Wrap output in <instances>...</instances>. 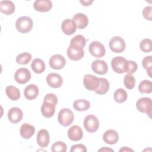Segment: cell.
I'll list each match as a JSON object with an SVG mask.
<instances>
[{
  "mask_svg": "<svg viewBox=\"0 0 152 152\" xmlns=\"http://www.w3.org/2000/svg\"><path fill=\"white\" fill-rule=\"evenodd\" d=\"M0 10L5 15H11L15 11V5L11 1H2L0 2Z\"/></svg>",
  "mask_w": 152,
  "mask_h": 152,
  "instance_id": "obj_24",
  "label": "cell"
},
{
  "mask_svg": "<svg viewBox=\"0 0 152 152\" xmlns=\"http://www.w3.org/2000/svg\"><path fill=\"white\" fill-rule=\"evenodd\" d=\"M37 142L42 148H46L49 144L50 137L48 131L45 129L39 130L37 134Z\"/></svg>",
  "mask_w": 152,
  "mask_h": 152,
  "instance_id": "obj_13",
  "label": "cell"
},
{
  "mask_svg": "<svg viewBox=\"0 0 152 152\" xmlns=\"http://www.w3.org/2000/svg\"><path fill=\"white\" fill-rule=\"evenodd\" d=\"M83 84L87 90L95 91L99 87V78L91 74H86L83 78Z\"/></svg>",
  "mask_w": 152,
  "mask_h": 152,
  "instance_id": "obj_8",
  "label": "cell"
},
{
  "mask_svg": "<svg viewBox=\"0 0 152 152\" xmlns=\"http://www.w3.org/2000/svg\"><path fill=\"white\" fill-rule=\"evenodd\" d=\"M109 47L111 50L115 53H121L126 47L125 40L120 36H116L112 37L109 42Z\"/></svg>",
  "mask_w": 152,
  "mask_h": 152,
  "instance_id": "obj_6",
  "label": "cell"
},
{
  "mask_svg": "<svg viewBox=\"0 0 152 152\" xmlns=\"http://www.w3.org/2000/svg\"><path fill=\"white\" fill-rule=\"evenodd\" d=\"M140 49L145 52L148 53L151 51V40L150 39H144L142 40L140 43Z\"/></svg>",
  "mask_w": 152,
  "mask_h": 152,
  "instance_id": "obj_35",
  "label": "cell"
},
{
  "mask_svg": "<svg viewBox=\"0 0 152 152\" xmlns=\"http://www.w3.org/2000/svg\"><path fill=\"white\" fill-rule=\"evenodd\" d=\"M58 120L61 125L68 126L70 125L74 121V113L71 109L64 108L59 111Z\"/></svg>",
  "mask_w": 152,
  "mask_h": 152,
  "instance_id": "obj_2",
  "label": "cell"
},
{
  "mask_svg": "<svg viewBox=\"0 0 152 152\" xmlns=\"http://www.w3.org/2000/svg\"><path fill=\"white\" fill-rule=\"evenodd\" d=\"M35 10L39 12H48L52 7V3L50 0H36L33 4Z\"/></svg>",
  "mask_w": 152,
  "mask_h": 152,
  "instance_id": "obj_17",
  "label": "cell"
},
{
  "mask_svg": "<svg viewBox=\"0 0 152 152\" xmlns=\"http://www.w3.org/2000/svg\"><path fill=\"white\" fill-rule=\"evenodd\" d=\"M128 97L127 93L123 88H118L117 89L113 94V98L115 102L119 103H122L125 102Z\"/></svg>",
  "mask_w": 152,
  "mask_h": 152,
  "instance_id": "obj_30",
  "label": "cell"
},
{
  "mask_svg": "<svg viewBox=\"0 0 152 152\" xmlns=\"http://www.w3.org/2000/svg\"><path fill=\"white\" fill-rule=\"evenodd\" d=\"M66 150V145L62 141L55 142L51 147V150L53 152H65Z\"/></svg>",
  "mask_w": 152,
  "mask_h": 152,
  "instance_id": "obj_36",
  "label": "cell"
},
{
  "mask_svg": "<svg viewBox=\"0 0 152 152\" xmlns=\"http://www.w3.org/2000/svg\"><path fill=\"white\" fill-rule=\"evenodd\" d=\"M46 82L50 87L57 88L62 86L63 83V79L59 74L52 72L47 75Z\"/></svg>",
  "mask_w": 152,
  "mask_h": 152,
  "instance_id": "obj_11",
  "label": "cell"
},
{
  "mask_svg": "<svg viewBox=\"0 0 152 152\" xmlns=\"http://www.w3.org/2000/svg\"><path fill=\"white\" fill-rule=\"evenodd\" d=\"M138 90L141 93H151L152 91V83L151 81L144 80L140 82Z\"/></svg>",
  "mask_w": 152,
  "mask_h": 152,
  "instance_id": "obj_31",
  "label": "cell"
},
{
  "mask_svg": "<svg viewBox=\"0 0 152 152\" xmlns=\"http://www.w3.org/2000/svg\"><path fill=\"white\" fill-rule=\"evenodd\" d=\"M55 112V106L51 103L43 102L41 107V112L44 117L49 118L53 116Z\"/></svg>",
  "mask_w": 152,
  "mask_h": 152,
  "instance_id": "obj_23",
  "label": "cell"
},
{
  "mask_svg": "<svg viewBox=\"0 0 152 152\" xmlns=\"http://www.w3.org/2000/svg\"><path fill=\"white\" fill-rule=\"evenodd\" d=\"M66 61L65 58L59 54L52 55L49 59V64L50 66L55 69H61L65 65Z\"/></svg>",
  "mask_w": 152,
  "mask_h": 152,
  "instance_id": "obj_10",
  "label": "cell"
},
{
  "mask_svg": "<svg viewBox=\"0 0 152 152\" xmlns=\"http://www.w3.org/2000/svg\"><path fill=\"white\" fill-rule=\"evenodd\" d=\"M142 65L144 68L147 70V72L150 77H151L152 71V56H148L143 58L142 61Z\"/></svg>",
  "mask_w": 152,
  "mask_h": 152,
  "instance_id": "obj_33",
  "label": "cell"
},
{
  "mask_svg": "<svg viewBox=\"0 0 152 152\" xmlns=\"http://www.w3.org/2000/svg\"><path fill=\"white\" fill-rule=\"evenodd\" d=\"M91 69L95 73L97 74L104 75L107 73L108 71V66L105 61L97 59L92 62Z\"/></svg>",
  "mask_w": 152,
  "mask_h": 152,
  "instance_id": "obj_12",
  "label": "cell"
},
{
  "mask_svg": "<svg viewBox=\"0 0 152 152\" xmlns=\"http://www.w3.org/2000/svg\"><path fill=\"white\" fill-rule=\"evenodd\" d=\"M88 50L95 58H102L106 54L104 46L98 41L92 42L88 46Z\"/></svg>",
  "mask_w": 152,
  "mask_h": 152,
  "instance_id": "obj_7",
  "label": "cell"
},
{
  "mask_svg": "<svg viewBox=\"0 0 152 152\" xmlns=\"http://www.w3.org/2000/svg\"><path fill=\"white\" fill-rule=\"evenodd\" d=\"M73 20L80 29H84L88 24V18L87 16L83 13H77L73 17Z\"/></svg>",
  "mask_w": 152,
  "mask_h": 152,
  "instance_id": "obj_20",
  "label": "cell"
},
{
  "mask_svg": "<svg viewBox=\"0 0 152 152\" xmlns=\"http://www.w3.org/2000/svg\"><path fill=\"white\" fill-rule=\"evenodd\" d=\"M67 134L69 140L73 141H77L82 139L83 132L80 126L78 125H73L69 128Z\"/></svg>",
  "mask_w": 152,
  "mask_h": 152,
  "instance_id": "obj_16",
  "label": "cell"
},
{
  "mask_svg": "<svg viewBox=\"0 0 152 152\" xmlns=\"http://www.w3.org/2000/svg\"><path fill=\"white\" fill-rule=\"evenodd\" d=\"M67 55L68 58L72 61H79L83 58L84 55V52L83 49H78L72 48L70 46L67 49Z\"/></svg>",
  "mask_w": 152,
  "mask_h": 152,
  "instance_id": "obj_21",
  "label": "cell"
},
{
  "mask_svg": "<svg viewBox=\"0 0 152 152\" xmlns=\"http://www.w3.org/2000/svg\"><path fill=\"white\" fill-rule=\"evenodd\" d=\"M43 102H47L51 103L56 106L58 103V98L55 94L49 93V94H47L45 96V97L43 99Z\"/></svg>",
  "mask_w": 152,
  "mask_h": 152,
  "instance_id": "obj_38",
  "label": "cell"
},
{
  "mask_svg": "<svg viewBox=\"0 0 152 152\" xmlns=\"http://www.w3.org/2000/svg\"><path fill=\"white\" fill-rule=\"evenodd\" d=\"M14 78L18 83L24 84L30 80L31 73L28 69L26 68H20L16 71L14 75Z\"/></svg>",
  "mask_w": 152,
  "mask_h": 152,
  "instance_id": "obj_9",
  "label": "cell"
},
{
  "mask_svg": "<svg viewBox=\"0 0 152 152\" xmlns=\"http://www.w3.org/2000/svg\"><path fill=\"white\" fill-rule=\"evenodd\" d=\"M5 93L8 97L12 100H17L20 98V91L13 86H9L6 87Z\"/></svg>",
  "mask_w": 152,
  "mask_h": 152,
  "instance_id": "obj_27",
  "label": "cell"
},
{
  "mask_svg": "<svg viewBox=\"0 0 152 152\" xmlns=\"http://www.w3.org/2000/svg\"><path fill=\"white\" fill-rule=\"evenodd\" d=\"M138 66L135 62L132 61H127L126 62V71L128 74L134 73L137 69Z\"/></svg>",
  "mask_w": 152,
  "mask_h": 152,
  "instance_id": "obj_37",
  "label": "cell"
},
{
  "mask_svg": "<svg viewBox=\"0 0 152 152\" xmlns=\"http://www.w3.org/2000/svg\"><path fill=\"white\" fill-rule=\"evenodd\" d=\"M31 67L35 73L41 74L45 71L46 65L43 60L39 58H36L31 62Z\"/></svg>",
  "mask_w": 152,
  "mask_h": 152,
  "instance_id": "obj_26",
  "label": "cell"
},
{
  "mask_svg": "<svg viewBox=\"0 0 152 152\" xmlns=\"http://www.w3.org/2000/svg\"><path fill=\"white\" fill-rule=\"evenodd\" d=\"M23 115L21 110L17 107H12L8 112V120L12 124L20 122L23 118Z\"/></svg>",
  "mask_w": 152,
  "mask_h": 152,
  "instance_id": "obj_15",
  "label": "cell"
},
{
  "mask_svg": "<svg viewBox=\"0 0 152 152\" xmlns=\"http://www.w3.org/2000/svg\"><path fill=\"white\" fill-rule=\"evenodd\" d=\"M127 60L122 56L114 57L111 61L112 69L116 73L122 74L126 71Z\"/></svg>",
  "mask_w": 152,
  "mask_h": 152,
  "instance_id": "obj_5",
  "label": "cell"
},
{
  "mask_svg": "<svg viewBox=\"0 0 152 152\" xmlns=\"http://www.w3.org/2000/svg\"><path fill=\"white\" fill-rule=\"evenodd\" d=\"M73 107L77 111H85L90 108V103L87 100L78 99L74 102Z\"/></svg>",
  "mask_w": 152,
  "mask_h": 152,
  "instance_id": "obj_29",
  "label": "cell"
},
{
  "mask_svg": "<svg viewBox=\"0 0 152 152\" xmlns=\"http://www.w3.org/2000/svg\"><path fill=\"white\" fill-rule=\"evenodd\" d=\"M86 44V38L80 34L74 36L70 41L69 46L78 49H83Z\"/></svg>",
  "mask_w": 152,
  "mask_h": 152,
  "instance_id": "obj_25",
  "label": "cell"
},
{
  "mask_svg": "<svg viewBox=\"0 0 152 152\" xmlns=\"http://www.w3.org/2000/svg\"><path fill=\"white\" fill-rule=\"evenodd\" d=\"M80 2L84 6H88L93 2V1H80Z\"/></svg>",
  "mask_w": 152,
  "mask_h": 152,
  "instance_id": "obj_41",
  "label": "cell"
},
{
  "mask_svg": "<svg viewBox=\"0 0 152 152\" xmlns=\"http://www.w3.org/2000/svg\"><path fill=\"white\" fill-rule=\"evenodd\" d=\"M103 140L106 144L110 145L115 144L119 140V135L116 131L109 129L103 134Z\"/></svg>",
  "mask_w": 152,
  "mask_h": 152,
  "instance_id": "obj_18",
  "label": "cell"
},
{
  "mask_svg": "<svg viewBox=\"0 0 152 152\" xmlns=\"http://www.w3.org/2000/svg\"><path fill=\"white\" fill-rule=\"evenodd\" d=\"M120 151H134L133 150H132V149H129V148H128L126 147H123L121 149H120V150H119Z\"/></svg>",
  "mask_w": 152,
  "mask_h": 152,
  "instance_id": "obj_43",
  "label": "cell"
},
{
  "mask_svg": "<svg viewBox=\"0 0 152 152\" xmlns=\"http://www.w3.org/2000/svg\"><path fill=\"white\" fill-rule=\"evenodd\" d=\"M77 24L73 20L65 19L61 24V29L63 33L66 35L74 34L77 30Z\"/></svg>",
  "mask_w": 152,
  "mask_h": 152,
  "instance_id": "obj_14",
  "label": "cell"
},
{
  "mask_svg": "<svg viewBox=\"0 0 152 152\" xmlns=\"http://www.w3.org/2000/svg\"><path fill=\"white\" fill-rule=\"evenodd\" d=\"M136 107L138 111L147 113L151 118L152 113V102L149 97H142L136 102Z\"/></svg>",
  "mask_w": 152,
  "mask_h": 152,
  "instance_id": "obj_3",
  "label": "cell"
},
{
  "mask_svg": "<svg viewBox=\"0 0 152 152\" xmlns=\"http://www.w3.org/2000/svg\"><path fill=\"white\" fill-rule=\"evenodd\" d=\"M20 135L24 139H29L31 138L35 132V128L33 126L25 123L20 127Z\"/></svg>",
  "mask_w": 152,
  "mask_h": 152,
  "instance_id": "obj_22",
  "label": "cell"
},
{
  "mask_svg": "<svg viewBox=\"0 0 152 152\" xmlns=\"http://www.w3.org/2000/svg\"><path fill=\"white\" fill-rule=\"evenodd\" d=\"M33 21L31 18L27 16L19 17L15 22L17 30L21 33H27L30 31L33 27Z\"/></svg>",
  "mask_w": 152,
  "mask_h": 152,
  "instance_id": "obj_1",
  "label": "cell"
},
{
  "mask_svg": "<svg viewBox=\"0 0 152 152\" xmlns=\"http://www.w3.org/2000/svg\"><path fill=\"white\" fill-rule=\"evenodd\" d=\"M31 55L27 52H24L18 55L16 57V62L20 65H26L28 64L31 59Z\"/></svg>",
  "mask_w": 152,
  "mask_h": 152,
  "instance_id": "obj_32",
  "label": "cell"
},
{
  "mask_svg": "<svg viewBox=\"0 0 152 152\" xmlns=\"http://www.w3.org/2000/svg\"><path fill=\"white\" fill-rule=\"evenodd\" d=\"M124 83L125 87L129 90H131L135 87V79L132 74H127L125 76Z\"/></svg>",
  "mask_w": 152,
  "mask_h": 152,
  "instance_id": "obj_34",
  "label": "cell"
},
{
  "mask_svg": "<svg viewBox=\"0 0 152 152\" xmlns=\"http://www.w3.org/2000/svg\"><path fill=\"white\" fill-rule=\"evenodd\" d=\"M142 15L147 20H152V7L151 6L145 7L142 10Z\"/></svg>",
  "mask_w": 152,
  "mask_h": 152,
  "instance_id": "obj_39",
  "label": "cell"
},
{
  "mask_svg": "<svg viewBox=\"0 0 152 152\" xmlns=\"http://www.w3.org/2000/svg\"><path fill=\"white\" fill-rule=\"evenodd\" d=\"M113 151V150L112 149H110V148H108L107 147H104V148H102L101 149H100L99 150V151Z\"/></svg>",
  "mask_w": 152,
  "mask_h": 152,
  "instance_id": "obj_42",
  "label": "cell"
},
{
  "mask_svg": "<svg viewBox=\"0 0 152 152\" xmlns=\"http://www.w3.org/2000/svg\"><path fill=\"white\" fill-rule=\"evenodd\" d=\"M71 152H86L87 148L86 146L82 144H77L73 145L70 148Z\"/></svg>",
  "mask_w": 152,
  "mask_h": 152,
  "instance_id": "obj_40",
  "label": "cell"
},
{
  "mask_svg": "<svg viewBox=\"0 0 152 152\" xmlns=\"http://www.w3.org/2000/svg\"><path fill=\"white\" fill-rule=\"evenodd\" d=\"M109 83L104 78H99V84L98 88L94 91L98 94H104L109 90Z\"/></svg>",
  "mask_w": 152,
  "mask_h": 152,
  "instance_id": "obj_28",
  "label": "cell"
},
{
  "mask_svg": "<svg viewBox=\"0 0 152 152\" xmlns=\"http://www.w3.org/2000/svg\"><path fill=\"white\" fill-rule=\"evenodd\" d=\"M39 94V88L35 84H29L24 90V97L29 100H33L37 97Z\"/></svg>",
  "mask_w": 152,
  "mask_h": 152,
  "instance_id": "obj_19",
  "label": "cell"
},
{
  "mask_svg": "<svg viewBox=\"0 0 152 152\" xmlns=\"http://www.w3.org/2000/svg\"><path fill=\"white\" fill-rule=\"evenodd\" d=\"M83 125L87 132H94L97 131L99 126V119L93 115H88L84 118Z\"/></svg>",
  "mask_w": 152,
  "mask_h": 152,
  "instance_id": "obj_4",
  "label": "cell"
}]
</instances>
